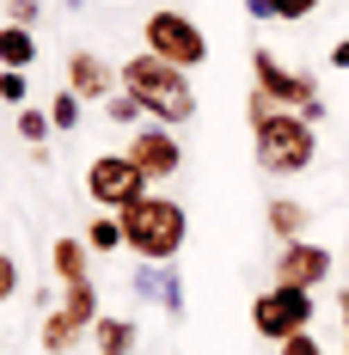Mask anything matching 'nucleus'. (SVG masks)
I'll return each mask as SVG.
<instances>
[{"label": "nucleus", "mask_w": 349, "mask_h": 355, "mask_svg": "<svg viewBox=\"0 0 349 355\" xmlns=\"http://www.w3.org/2000/svg\"><path fill=\"white\" fill-rule=\"evenodd\" d=\"M117 80H123L129 98H141L147 123H166V129H190L196 123V86H190V73L172 68V62H160L153 49H135L117 68Z\"/></svg>", "instance_id": "f257e3e1"}, {"label": "nucleus", "mask_w": 349, "mask_h": 355, "mask_svg": "<svg viewBox=\"0 0 349 355\" xmlns=\"http://www.w3.org/2000/svg\"><path fill=\"white\" fill-rule=\"evenodd\" d=\"M123 220V251H135V263H178V251L190 239V209L178 196H135L129 209H117Z\"/></svg>", "instance_id": "f03ea898"}, {"label": "nucleus", "mask_w": 349, "mask_h": 355, "mask_svg": "<svg viewBox=\"0 0 349 355\" xmlns=\"http://www.w3.org/2000/svg\"><path fill=\"white\" fill-rule=\"evenodd\" d=\"M251 153L264 178H307L318 166V123H307L300 110L276 105L270 116L251 123Z\"/></svg>", "instance_id": "7ed1b4c3"}, {"label": "nucleus", "mask_w": 349, "mask_h": 355, "mask_svg": "<svg viewBox=\"0 0 349 355\" xmlns=\"http://www.w3.org/2000/svg\"><path fill=\"white\" fill-rule=\"evenodd\" d=\"M141 49H153L160 62H172V68L190 73V68L209 62V31L190 12H178V6H153L147 25H141Z\"/></svg>", "instance_id": "20e7f679"}, {"label": "nucleus", "mask_w": 349, "mask_h": 355, "mask_svg": "<svg viewBox=\"0 0 349 355\" xmlns=\"http://www.w3.org/2000/svg\"><path fill=\"white\" fill-rule=\"evenodd\" d=\"M313 288H282L270 282L264 294H251V331L264 337V343H282V337H294V331H313Z\"/></svg>", "instance_id": "39448f33"}, {"label": "nucleus", "mask_w": 349, "mask_h": 355, "mask_svg": "<svg viewBox=\"0 0 349 355\" xmlns=\"http://www.w3.org/2000/svg\"><path fill=\"white\" fill-rule=\"evenodd\" d=\"M153 184L141 172L129 153H92V166H86V196H92V209H129L135 196H147Z\"/></svg>", "instance_id": "423d86ee"}, {"label": "nucleus", "mask_w": 349, "mask_h": 355, "mask_svg": "<svg viewBox=\"0 0 349 355\" xmlns=\"http://www.w3.org/2000/svg\"><path fill=\"white\" fill-rule=\"evenodd\" d=\"M251 86H264L276 105H288V110H307V105H318V73L313 68H294V62H282L270 43H257L251 49Z\"/></svg>", "instance_id": "0eeeda50"}, {"label": "nucleus", "mask_w": 349, "mask_h": 355, "mask_svg": "<svg viewBox=\"0 0 349 355\" xmlns=\"http://www.w3.org/2000/svg\"><path fill=\"white\" fill-rule=\"evenodd\" d=\"M123 153L147 172V184H172L184 172V141H178V129H166V123H141Z\"/></svg>", "instance_id": "6e6552de"}, {"label": "nucleus", "mask_w": 349, "mask_h": 355, "mask_svg": "<svg viewBox=\"0 0 349 355\" xmlns=\"http://www.w3.org/2000/svg\"><path fill=\"white\" fill-rule=\"evenodd\" d=\"M331 276H337V257L325 245H313V239H288L270 257V282H282V288H325Z\"/></svg>", "instance_id": "1a4fd4ad"}, {"label": "nucleus", "mask_w": 349, "mask_h": 355, "mask_svg": "<svg viewBox=\"0 0 349 355\" xmlns=\"http://www.w3.org/2000/svg\"><path fill=\"white\" fill-rule=\"evenodd\" d=\"M129 288H135L141 306H153L166 319H184V276H178V263H135Z\"/></svg>", "instance_id": "9d476101"}, {"label": "nucleus", "mask_w": 349, "mask_h": 355, "mask_svg": "<svg viewBox=\"0 0 349 355\" xmlns=\"http://www.w3.org/2000/svg\"><path fill=\"white\" fill-rule=\"evenodd\" d=\"M68 86L86 98V105H99V98H110V92H123L117 68H110L99 49H68Z\"/></svg>", "instance_id": "9b49d317"}, {"label": "nucleus", "mask_w": 349, "mask_h": 355, "mask_svg": "<svg viewBox=\"0 0 349 355\" xmlns=\"http://www.w3.org/2000/svg\"><path fill=\"white\" fill-rule=\"evenodd\" d=\"M264 227H270V239H276V245L307 239V233H313V209H307V202H294V196H270V202H264Z\"/></svg>", "instance_id": "f8f14e48"}, {"label": "nucleus", "mask_w": 349, "mask_h": 355, "mask_svg": "<svg viewBox=\"0 0 349 355\" xmlns=\"http://www.w3.org/2000/svg\"><path fill=\"white\" fill-rule=\"evenodd\" d=\"M86 337H92V355H141V324L123 313H99Z\"/></svg>", "instance_id": "ddd939ff"}, {"label": "nucleus", "mask_w": 349, "mask_h": 355, "mask_svg": "<svg viewBox=\"0 0 349 355\" xmlns=\"http://www.w3.org/2000/svg\"><path fill=\"white\" fill-rule=\"evenodd\" d=\"M49 276L56 282H86L92 276V245L86 239H49Z\"/></svg>", "instance_id": "4468645a"}, {"label": "nucleus", "mask_w": 349, "mask_h": 355, "mask_svg": "<svg viewBox=\"0 0 349 355\" xmlns=\"http://www.w3.org/2000/svg\"><path fill=\"white\" fill-rule=\"evenodd\" d=\"M37 55H43V49H37V31H31V25H6V19H0V68L31 73Z\"/></svg>", "instance_id": "2eb2a0df"}, {"label": "nucleus", "mask_w": 349, "mask_h": 355, "mask_svg": "<svg viewBox=\"0 0 349 355\" xmlns=\"http://www.w3.org/2000/svg\"><path fill=\"white\" fill-rule=\"evenodd\" d=\"M80 337H86V324H74L62 306H56V313H43V324H37V343H43V355H68Z\"/></svg>", "instance_id": "dca6fc26"}, {"label": "nucleus", "mask_w": 349, "mask_h": 355, "mask_svg": "<svg viewBox=\"0 0 349 355\" xmlns=\"http://www.w3.org/2000/svg\"><path fill=\"white\" fill-rule=\"evenodd\" d=\"M56 306H62L74 324L92 331V324H99V282H92V276H86V282H62V300H56Z\"/></svg>", "instance_id": "f3484780"}, {"label": "nucleus", "mask_w": 349, "mask_h": 355, "mask_svg": "<svg viewBox=\"0 0 349 355\" xmlns=\"http://www.w3.org/2000/svg\"><path fill=\"white\" fill-rule=\"evenodd\" d=\"M80 239L92 245V257H110V251H123V220H117L110 209H92V220H86Z\"/></svg>", "instance_id": "a211bd4d"}, {"label": "nucleus", "mask_w": 349, "mask_h": 355, "mask_svg": "<svg viewBox=\"0 0 349 355\" xmlns=\"http://www.w3.org/2000/svg\"><path fill=\"white\" fill-rule=\"evenodd\" d=\"M43 105H49V123H56V135H74V129L86 123V98H80L74 86H62V92H49Z\"/></svg>", "instance_id": "6ab92c4d"}, {"label": "nucleus", "mask_w": 349, "mask_h": 355, "mask_svg": "<svg viewBox=\"0 0 349 355\" xmlns=\"http://www.w3.org/2000/svg\"><path fill=\"white\" fill-rule=\"evenodd\" d=\"M12 129H19V141H25V147H49V135H56L49 105H19V110H12Z\"/></svg>", "instance_id": "aec40b11"}, {"label": "nucleus", "mask_w": 349, "mask_h": 355, "mask_svg": "<svg viewBox=\"0 0 349 355\" xmlns=\"http://www.w3.org/2000/svg\"><path fill=\"white\" fill-rule=\"evenodd\" d=\"M105 116H110V123H123V129H141V123H147L141 98H129V92H110V98H105Z\"/></svg>", "instance_id": "412c9836"}, {"label": "nucleus", "mask_w": 349, "mask_h": 355, "mask_svg": "<svg viewBox=\"0 0 349 355\" xmlns=\"http://www.w3.org/2000/svg\"><path fill=\"white\" fill-rule=\"evenodd\" d=\"M0 105H31V73H19V68H0Z\"/></svg>", "instance_id": "4be33fe9"}, {"label": "nucleus", "mask_w": 349, "mask_h": 355, "mask_svg": "<svg viewBox=\"0 0 349 355\" xmlns=\"http://www.w3.org/2000/svg\"><path fill=\"white\" fill-rule=\"evenodd\" d=\"M276 355H325V343H318L313 331H294V337H282Z\"/></svg>", "instance_id": "5701e85b"}, {"label": "nucleus", "mask_w": 349, "mask_h": 355, "mask_svg": "<svg viewBox=\"0 0 349 355\" xmlns=\"http://www.w3.org/2000/svg\"><path fill=\"white\" fill-rule=\"evenodd\" d=\"M37 19H43V0H6V25H31L37 31Z\"/></svg>", "instance_id": "b1692460"}, {"label": "nucleus", "mask_w": 349, "mask_h": 355, "mask_svg": "<svg viewBox=\"0 0 349 355\" xmlns=\"http://www.w3.org/2000/svg\"><path fill=\"white\" fill-rule=\"evenodd\" d=\"M313 12H318V0H276L282 25H300V19H313Z\"/></svg>", "instance_id": "393cba45"}, {"label": "nucleus", "mask_w": 349, "mask_h": 355, "mask_svg": "<svg viewBox=\"0 0 349 355\" xmlns=\"http://www.w3.org/2000/svg\"><path fill=\"white\" fill-rule=\"evenodd\" d=\"M19 294V263H12V251H0V306Z\"/></svg>", "instance_id": "a878e982"}, {"label": "nucleus", "mask_w": 349, "mask_h": 355, "mask_svg": "<svg viewBox=\"0 0 349 355\" xmlns=\"http://www.w3.org/2000/svg\"><path fill=\"white\" fill-rule=\"evenodd\" d=\"M325 62H331V68H337V73H349V37H337V43L325 49Z\"/></svg>", "instance_id": "bb28decb"}, {"label": "nucleus", "mask_w": 349, "mask_h": 355, "mask_svg": "<svg viewBox=\"0 0 349 355\" xmlns=\"http://www.w3.org/2000/svg\"><path fill=\"white\" fill-rule=\"evenodd\" d=\"M245 12H251V19H264V25H270V19H276V0H245Z\"/></svg>", "instance_id": "cd10ccee"}, {"label": "nucleus", "mask_w": 349, "mask_h": 355, "mask_svg": "<svg viewBox=\"0 0 349 355\" xmlns=\"http://www.w3.org/2000/svg\"><path fill=\"white\" fill-rule=\"evenodd\" d=\"M337 313H343V337H349V294H343V306H337Z\"/></svg>", "instance_id": "c85d7f7f"}, {"label": "nucleus", "mask_w": 349, "mask_h": 355, "mask_svg": "<svg viewBox=\"0 0 349 355\" xmlns=\"http://www.w3.org/2000/svg\"><path fill=\"white\" fill-rule=\"evenodd\" d=\"M80 6H86V0H62V12H80Z\"/></svg>", "instance_id": "c756f323"}, {"label": "nucleus", "mask_w": 349, "mask_h": 355, "mask_svg": "<svg viewBox=\"0 0 349 355\" xmlns=\"http://www.w3.org/2000/svg\"><path fill=\"white\" fill-rule=\"evenodd\" d=\"M343 294H349V270H343Z\"/></svg>", "instance_id": "7c9ffc66"}, {"label": "nucleus", "mask_w": 349, "mask_h": 355, "mask_svg": "<svg viewBox=\"0 0 349 355\" xmlns=\"http://www.w3.org/2000/svg\"><path fill=\"white\" fill-rule=\"evenodd\" d=\"M343 270H349V257H343Z\"/></svg>", "instance_id": "2f4dec72"}, {"label": "nucleus", "mask_w": 349, "mask_h": 355, "mask_svg": "<svg viewBox=\"0 0 349 355\" xmlns=\"http://www.w3.org/2000/svg\"><path fill=\"white\" fill-rule=\"evenodd\" d=\"M343 355H349V343H343Z\"/></svg>", "instance_id": "473e14b6"}]
</instances>
